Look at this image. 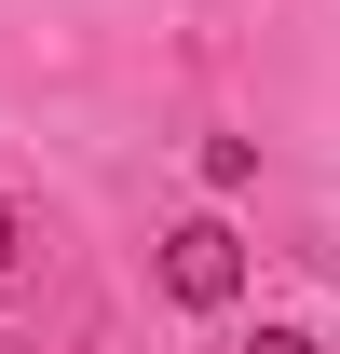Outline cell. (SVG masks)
I'll use <instances>...</instances> for the list:
<instances>
[{
    "label": "cell",
    "instance_id": "3",
    "mask_svg": "<svg viewBox=\"0 0 340 354\" xmlns=\"http://www.w3.org/2000/svg\"><path fill=\"white\" fill-rule=\"evenodd\" d=\"M245 354H313V341H299V327H258V341H245Z\"/></svg>",
    "mask_w": 340,
    "mask_h": 354
},
{
    "label": "cell",
    "instance_id": "2",
    "mask_svg": "<svg viewBox=\"0 0 340 354\" xmlns=\"http://www.w3.org/2000/svg\"><path fill=\"white\" fill-rule=\"evenodd\" d=\"M14 259H28V218H14V205H0V272H14Z\"/></svg>",
    "mask_w": 340,
    "mask_h": 354
},
{
    "label": "cell",
    "instance_id": "1",
    "mask_svg": "<svg viewBox=\"0 0 340 354\" xmlns=\"http://www.w3.org/2000/svg\"><path fill=\"white\" fill-rule=\"evenodd\" d=\"M164 300L177 313H232L245 300V232L232 218H177L164 232Z\"/></svg>",
    "mask_w": 340,
    "mask_h": 354
}]
</instances>
